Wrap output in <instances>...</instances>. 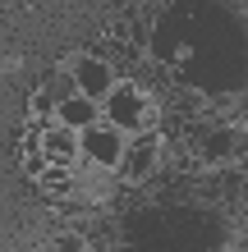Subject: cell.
I'll use <instances>...</instances> for the list:
<instances>
[{"label":"cell","instance_id":"cell-1","mask_svg":"<svg viewBox=\"0 0 248 252\" xmlns=\"http://www.w3.org/2000/svg\"><path fill=\"white\" fill-rule=\"evenodd\" d=\"M74 78H78V92H83L87 101H101V96L110 92L115 73H110V64H101V60H92V55H83L78 69H74Z\"/></svg>","mask_w":248,"mask_h":252},{"label":"cell","instance_id":"cell-2","mask_svg":"<svg viewBox=\"0 0 248 252\" xmlns=\"http://www.w3.org/2000/svg\"><path fill=\"white\" fill-rule=\"evenodd\" d=\"M74 92H78V78H74V69H60V73H55V83H51V96H55V101H69Z\"/></svg>","mask_w":248,"mask_h":252}]
</instances>
